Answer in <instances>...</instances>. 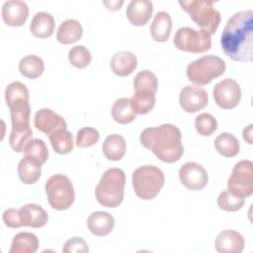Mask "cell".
Instances as JSON below:
<instances>
[{"label":"cell","instance_id":"6da1fadb","mask_svg":"<svg viewBox=\"0 0 253 253\" xmlns=\"http://www.w3.org/2000/svg\"><path fill=\"white\" fill-rule=\"evenodd\" d=\"M253 11L233 14L226 22L220 37L223 52L232 60L251 61L253 57Z\"/></svg>","mask_w":253,"mask_h":253},{"label":"cell","instance_id":"7a4b0ae2","mask_svg":"<svg viewBox=\"0 0 253 253\" xmlns=\"http://www.w3.org/2000/svg\"><path fill=\"white\" fill-rule=\"evenodd\" d=\"M139 140L159 160L166 163L178 161L184 153L181 131L173 124H162L155 127H147L141 132Z\"/></svg>","mask_w":253,"mask_h":253},{"label":"cell","instance_id":"3957f363","mask_svg":"<svg viewBox=\"0 0 253 253\" xmlns=\"http://www.w3.org/2000/svg\"><path fill=\"white\" fill-rule=\"evenodd\" d=\"M126 176L120 168H109L102 175L96 187L97 201L104 207L116 208L124 199Z\"/></svg>","mask_w":253,"mask_h":253},{"label":"cell","instance_id":"277c9868","mask_svg":"<svg viewBox=\"0 0 253 253\" xmlns=\"http://www.w3.org/2000/svg\"><path fill=\"white\" fill-rule=\"evenodd\" d=\"M179 4L191 19L209 36L213 35L220 23V13L215 10L211 0H179Z\"/></svg>","mask_w":253,"mask_h":253},{"label":"cell","instance_id":"5b68a950","mask_svg":"<svg viewBox=\"0 0 253 253\" xmlns=\"http://www.w3.org/2000/svg\"><path fill=\"white\" fill-rule=\"evenodd\" d=\"M164 174L154 165H142L132 174V186L136 196L142 200L155 198L164 185Z\"/></svg>","mask_w":253,"mask_h":253},{"label":"cell","instance_id":"8992f818","mask_svg":"<svg viewBox=\"0 0 253 253\" xmlns=\"http://www.w3.org/2000/svg\"><path fill=\"white\" fill-rule=\"evenodd\" d=\"M5 99L11 114L12 126L30 125L29 91L20 81L11 82L5 90Z\"/></svg>","mask_w":253,"mask_h":253},{"label":"cell","instance_id":"52a82bcc","mask_svg":"<svg viewBox=\"0 0 253 253\" xmlns=\"http://www.w3.org/2000/svg\"><path fill=\"white\" fill-rule=\"evenodd\" d=\"M226 65L223 59L216 55H204L187 66V76L197 86L209 84L212 79L222 75Z\"/></svg>","mask_w":253,"mask_h":253},{"label":"cell","instance_id":"ba28073f","mask_svg":"<svg viewBox=\"0 0 253 253\" xmlns=\"http://www.w3.org/2000/svg\"><path fill=\"white\" fill-rule=\"evenodd\" d=\"M45 192L49 205L57 211L68 209L75 199L71 181L62 174H55L49 177L45 183Z\"/></svg>","mask_w":253,"mask_h":253},{"label":"cell","instance_id":"9c48e42d","mask_svg":"<svg viewBox=\"0 0 253 253\" xmlns=\"http://www.w3.org/2000/svg\"><path fill=\"white\" fill-rule=\"evenodd\" d=\"M173 42L179 50L192 53L206 52L211 46V36L191 27L179 28L174 36Z\"/></svg>","mask_w":253,"mask_h":253},{"label":"cell","instance_id":"30bf717a","mask_svg":"<svg viewBox=\"0 0 253 253\" xmlns=\"http://www.w3.org/2000/svg\"><path fill=\"white\" fill-rule=\"evenodd\" d=\"M227 191L239 198H247L253 193V163L251 160L238 161L227 182Z\"/></svg>","mask_w":253,"mask_h":253},{"label":"cell","instance_id":"8fae6325","mask_svg":"<svg viewBox=\"0 0 253 253\" xmlns=\"http://www.w3.org/2000/svg\"><path fill=\"white\" fill-rule=\"evenodd\" d=\"M213 98L218 107L233 109L238 105L241 98L239 84L231 78H224L217 82L213 88Z\"/></svg>","mask_w":253,"mask_h":253},{"label":"cell","instance_id":"7c38bea8","mask_svg":"<svg viewBox=\"0 0 253 253\" xmlns=\"http://www.w3.org/2000/svg\"><path fill=\"white\" fill-rule=\"evenodd\" d=\"M179 178L182 184L189 190L198 191L206 187L208 173L199 163L189 161L184 163L179 170Z\"/></svg>","mask_w":253,"mask_h":253},{"label":"cell","instance_id":"4fadbf2b","mask_svg":"<svg viewBox=\"0 0 253 253\" xmlns=\"http://www.w3.org/2000/svg\"><path fill=\"white\" fill-rule=\"evenodd\" d=\"M179 103L187 113H196L207 106L208 94L197 85H187L180 92Z\"/></svg>","mask_w":253,"mask_h":253},{"label":"cell","instance_id":"5bb4252c","mask_svg":"<svg viewBox=\"0 0 253 253\" xmlns=\"http://www.w3.org/2000/svg\"><path fill=\"white\" fill-rule=\"evenodd\" d=\"M36 128L45 134H51L57 129L67 128L65 120L51 109L43 108L36 112L34 117Z\"/></svg>","mask_w":253,"mask_h":253},{"label":"cell","instance_id":"9a60e30c","mask_svg":"<svg viewBox=\"0 0 253 253\" xmlns=\"http://www.w3.org/2000/svg\"><path fill=\"white\" fill-rule=\"evenodd\" d=\"M29 15V7L26 2L21 0L6 1L2 7V18L11 27L24 25Z\"/></svg>","mask_w":253,"mask_h":253},{"label":"cell","instance_id":"2e32d148","mask_svg":"<svg viewBox=\"0 0 253 253\" xmlns=\"http://www.w3.org/2000/svg\"><path fill=\"white\" fill-rule=\"evenodd\" d=\"M19 217L22 226L40 228L48 220L46 211L37 204H26L19 209Z\"/></svg>","mask_w":253,"mask_h":253},{"label":"cell","instance_id":"e0dca14e","mask_svg":"<svg viewBox=\"0 0 253 253\" xmlns=\"http://www.w3.org/2000/svg\"><path fill=\"white\" fill-rule=\"evenodd\" d=\"M244 237L237 231L226 229L218 233L214 246L219 253H240L244 248Z\"/></svg>","mask_w":253,"mask_h":253},{"label":"cell","instance_id":"ac0fdd59","mask_svg":"<svg viewBox=\"0 0 253 253\" xmlns=\"http://www.w3.org/2000/svg\"><path fill=\"white\" fill-rule=\"evenodd\" d=\"M153 5L148 0H132L127 5L126 15L133 26H144L150 19Z\"/></svg>","mask_w":253,"mask_h":253},{"label":"cell","instance_id":"d6986e66","mask_svg":"<svg viewBox=\"0 0 253 253\" xmlns=\"http://www.w3.org/2000/svg\"><path fill=\"white\" fill-rule=\"evenodd\" d=\"M112 71L119 76L131 74L137 66V58L130 51H119L115 53L110 62Z\"/></svg>","mask_w":253,"mask_h":253},{"label":"cell","instance_id":"ffe728a7","mask_svg":"<svg viewBox=\"0 0 253 253\" xmlns=\"http://www.w3.org/2000/svg\"><path fill=\"white\" fill-rule=\"evenodd\" d=\"M89 230L97 236H105L111 233L115 225V219L112 214L106 211H95L87 219Z\"/></svg>","mask_w":253,"mask_h":253},{"label":"cell","instance_id":"44dd1931","mask_svg":"<svg viewBox=\"0 0 253 253\" xmlns=\"http://www.w3.org/2000/svg\"><path fill=\"white\" fill-rule=\"evenodd\" d=\"M54 19L51 14L47 12H38L33 17L30 24L31 33L40 39H45L53 34Z\"/></svg>","mask_w":253,"mask_h":253},{"label":"cell","instance_id":"7402d4cb","mask_svg":"<svg viewBox=\"0 0 253 253\" xmlns=\"http://www.w3.org/2000/svg\"><path fill=\"white\" fill-rule=\"evenodd\" d=\"M172 19L169 13L160 11L155 14L154 19L150 25V35L155 42H166L171 34Z\"/></svg>","mask_w":253,"mask_h":253},{"label":"cell","instance_id":"603a6c76","mask_svg":"<svg viewBox=\"0 0 253 253\" xmlns=\"http://www.w3.org/2000/svg\"><path fill=\"white\" fill-rule=\"evenodd\" d=\"M83 34L81 24L74 19H67L63 21L57 30L56 39L62 44H71L77 42Z\"/></svg>","mask_w":253,"mask_h":253},{"label":"cell","instance_id":"cb8c5ba5","mask_svg":"<svg viewBox=\"0 0 253 253\" xmlns=\"http://www.w3.org/2000/svg\"><path fill=\"white\" fill-rule=\"evenodd\" d=\"M39 247V240L32 232H19L12 240L9 253H35Z\"/></svg>","mask_w":253,"mask_h":253},{"label":"cell","instance_id":"d4e9b609","mask_svg":"<svg viewBox=\"0 0 253 253\" xmlns=\"http://www.w3.org/2000/svg\"><path fill=\"white\" fill-rule=\"evenodd\" d=\"M102 150L109 160H121L126 152L125 138L120 134H111L107 136L103 142Z\"/></svg>","mask_w":253,"mask_h":253},{"label":"cell","instance_id":"484cf974","mask_svg":"<svg viewBox=\"0 0 253 253\" xmlns=\"http://www.w3.org/2000/svg\"><path fill=\"white\" fill-rule=\"evenodd\" d=\"M33 131L30 125L12 126L11 134L9 136V143L11 148L16 152L25 150L27 144L33 139Z\"/></svg>","mask_w":253,"mask_h":253},{"label":"cell","instance_id":"4316f807","mask_svg":"<svg viewBox=\"0 0 253 253\" xmlns=\"http://www.w3.org/2000/svg\"><path fill=\"white\" fill-rule=\"evenodd\" d=\"M42 165L37 163L36 161L30 159L27 156H24L18 165V175L20 180L27 185H31L36 183L41 177Z\"/></svg>","mask_w":253,"mask_h":253},{"label":"cell","instance_id":"83f0119b","mask_svg":"<svg viewBox=\"0 0 253 253\" xmlns=\"http://www.w3.org/2000/svg\"><path fill=\"white\" fill-rule=\"evenodd\" d=\"M19 70L25 77L36 79L42 74L44 70V62L37 55H26L19 62Z\"/></svg>","mask_w":253,"mask_h":253},{"label":"cell","instance_id":"f1b7e54d","mask_svg":"<svg viewBox=\"0 0 253 253\" xmlns=\"http://www.w3.org/2000/svg\"><path fill=\"white\" fill-rule=\"evenodd\" d=\"M112 117L119 124H128L134 121L136 114L131 107L130 99L120 98L116 100L112 106Z\"/></svg>","mask_w":253,"mask_h":253},{"label":"cell","instance_id":"f546056e","mask_svg":"<svg viewBox=\"0 0 253 253\" xmlns=\"http://www.w3.org/2000/svg\"><path fill=\"white\" fill-rule=\"evenodd\" d=\"M134 93H152L155 94L158 88L156 75L147 69L139 71L133 79Z\"/></svg>","mask_w":253,"mask_h":253},{"label":"cell","instance_id":"4dcf8cb0","mask_svg":"<svg viewBox=\"0 0 253 253\" xmlns=\"http://www.w3.org/2000/svg\"><path fill=\"white\" fill-rule=\"evenodd\" d=\"M214 147L222 156L233 157L239 152V141L233 134L222 132L214 139Z\"/></svg>","mask_w":253,"mask_h":253},{"label":"cell","instance_id":"1f68e13d","mask_svg":"<svg viewBox=\"0 0 253 253\" xmlns=\"http://www.w3.org/2000/svg\"><path fill=\"white\" fill-rule=\"evenodd\" d=\"M53 150L58 154L69 153L73 149V136L67 128H60L49 134Z\"/></svg>","mask_w":253,"mask_h":253},{"label":"cell","instance_id":"d6a6232c","mask_svg":"<svg viewBox=\"0 0 253 253\" xmlns=\"http://www.w3.org/2000/svg\"><path fill=\"white\" fill-rule=\"evenodd\" d=\"M24 152H25V156L36 161L40 165H42L43 163H45L49 155V151L45 142L39 138L32 139L27 144Z\"/></svg>","mask_w":253,"mask_h":253},{"label":"cell","instance_id":"836d02e7","mask_svg":"<svg viewBox=\"0 0 253 253\" xmlns=\"http://www.w3.org/2000/svg\"><path fill=\"white\" fill-rule=\"evenodd\" d=\"M130 103L135 114L145 115L149 113L155 105V94L134 93L130 99Z\"/></svg>","mask_w":253,"mask_h":253},{"label":"cell","instance_id":"e575fe53","mask_svg":"<svg viewBox=\"0 0 253 253\" xmlns=\"http://www.w3.org/2000/svg\"><path fill=\"white\" fill-rule=\"evenodd\" d=\"M68 60L76 68H85L91 63L92 54L84 45H75L68 51Z\"/></svg>","mask_w":253,"mask_h":253},{"label":"cell","instance_id":"d590c367","mask_svg":"<svg viewBox=\"0 0 253 253\" xmlns=\"http://www.w3.org/2000/svg\"><path fill=\"white\" fill-rule=\"evenodd\" d=\"M195 127L202 136H210L216 130L217 122L212 115L202 113L195 119Z\"/></svg>","mask_w":253,"mask_h":253},{"label":"cell","instance_id":"8d00e7d4","mask_svg":"<svg viewBox=\"0 0 253 253\" xmlns=\"http://www.w3.org/2000/svg\"><path fill=\"white\" fill-rule=\"evenodd\" d=\"M245 200L234 196L228 191H222L217 197V205L219 209L226 211H236L240 210L244 205Z\"/></svg>","mask_w":253,"mask_h":253},{"label":"cell","instance_id":"74e56055","mask_svg":"<svg viewBox=\"0 0 253 253\" xmlns=\"http://www.w3.org/2000/svg\"><path fill=\"white\" fill-rule=\"evenodd\" d=\"M99 138H100V133L96 128L86 126V127L80 128L77 131L75 144L77 147H80V148L90 147L96 144Z\"/></svg>","mask_w":253,"mask_h":253},{"label":"cell","instance_id":"f35d334b","mask_svg":"<svg viewBox=\"0 0 253 253\" xmlns=\"http://www.w3.org/2000/svg\"><path fill=\"white\" fill-rule=\"evenodd\" d=\"M62 252L64 253H73V252H82L86 253L89 252L87 242L78 236L71 237L66 240L64 246L62 247Z\"/></svg>","mask_w":253,"mask_h":253},{"label":"cell","instance_id":"ab89813d","mask_svg":"<svg viewBox=\"0 0 253 253\" xmlns=\"http://www.w3.org/2000/svg\"><path fill=\"white\" fill-rule=\"evenodd\" d=\"M3 221L6 226L10 228H18L22 226V223L20 221L19 217V210L17 209H7L3 212Z\"/></svg>","mask_w":253,"mask_h":253},{"label":"cell","instance_id":"60d3db41","mask_svg":"<svg viewBox=\"0 0 253 253\" xmlns=\"http://www.w3.org/2000/svg\"><path fill=\"white\" fill-rule=\"evenodd\" d=\"M252 126L253 125L250 124L248 125L242 131V136H243V139L249 143V144H252L253 143V138H252Z\"/></svg>","mask_w":253,"mask_h":253},{"label":"cell","instance_id":"b9f144b4","mask_svg":"<svg viewBox=\"0 0 253 253\" xmlns=\"http://www.w3.org/2000/svg\"><path fill=\"white\" fill-rule=\"evenodd\" d=\"M103 4L109 9V10H112V11H116V10H119L121 8V6L124 4V1L123 0H115V1H103Z\"/></svg>","mask_w":253,"mask_h":253}]
</instances>
